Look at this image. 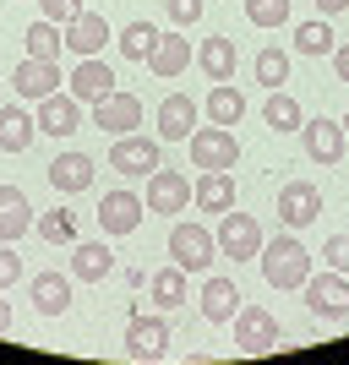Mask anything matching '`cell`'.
I'll list each match as a JSON object with an SVG mask.
<instances>
[{"label":"cell","instance_id":"31","mask_svg":"<svg viewBox=\"0 0 349 365\" xmlns=\"http://www.w3.org/2000/svg\"><path fill=\"white\" fill-rule=\"evenodd\" d=\"M148 294L164 305V311H175V305L186 300V267H158V273L148 278Z\"/></svg>","mask_w":349,"mask_h":365},{"label":"cell","instance_id":"22","mask_svg":"<svg viewBox=\"0 0 349 365\" xmlns=\"http://www.w3.org/2000/svg\"><path fill=\"white\" fill-rule=\"evenodd\" d=\"M49 185L66 191V197L88 191V185H93V158H88V153H61V158L49 164Z\"/></svg>","mask_w":349,"mask_h":365},{"label":"cell","instance_id":"28","mask_svg":"<svg viewBox=\"0 0 349 365\" xmlns=\"http://www.w3.org/2000/svg\"><path fill=\"white\" fill-rule=\"evenodd\" d=\"M202 109H208L213 125H235L246 115V93L229 88V82H213V93H208V104H202Z\"/></svg>","mask_w":349,"mask_h":365},{"label":"cell","instance_id":"9","mask_svg":"<svg viewBox=\"0 0 349 365\" xmlns=\"http://www.w3.org/2000/svg\"><path fill=\"white\" fill-rule=\"evenodd\" d=\"M142 218H148V202H142L137 191H109V197H98V224H104V235H131Z\"/></svg>","mask_w":349,"mask_h":365},{"label":"cell","instance_id":"3","mask_svg":"<svg viewBox=\"0 0 349 365\" xmlns=\"http://www.w3.org/2000/svg\"><path fill=\"white\" fill-rule=\"evenodd\" d=\"M213 251H218V240H213L208 224H175L169 229V257H175V267H186V273H208Z\"/></svg>","mask_w":349,"mask_h":365},{"label":"cell","instance_id":"25","mask_svg":"<svg viewBox=\"0 0 349 365\" xmlns=\"http://www.w3.org/2000/svg\"><path fill=\"white\" fill-rule=\"evenodd\" d=\"M235 311H241L235 278H208V284H202V317L218 327V322H235Z\"/></svg>","mask_w":349,"mask_h":365},{"label":"cell","instance_id":"29","mask_svg":"<svg viewBox=\"0 0 349 365\" xmlns=\"http://www.w3.org/2000/svg\"><path fill=\"white\" fill-rule=\"evenodd\" d=\"M262 125H273V131H300L305 125V115H300V104H295V98H289L284 88H273L268 93V104H262Z\"/></svg>","mask_w":349,"mask_h":365},{"label":"cell","instance_id":"32","mask_svg":"<svg viewBox=\"0 0 349 365\" xmlns=\"http://www.w3.org/2000/svg\"><path fill=\"white\" fill-rule=\"evenodd\" d=\"M66 49V33L49 22V16H39V22H28V55H39V61H55Z\"/></svg>","mask_w":349,"mask_h":365},{"label":"cell","instance_id":"12","mask_svg":"<svg viewBox=\"0 0 349 365\" xmlns=\"http://www.w3.org/2000/svg\"><path fill=\"white\" fill-rule=\"evenodd\" d=\"M169 349V322L164 317H131L126 322V354L131 360H158Z\"/></svg>","mask_w":349,"mask_h":365},{"label":"cell","instance_id":"15","mask_svg":"<svg viewBox=\"0 0 349 365\" xmlns=\"http://www.w3.org/2000/svg\"><path fill=\"white\" fill-rule=\"evenodd\" d=\"M115 273V251L104 240H76L71 245V278L76 284H104Z\"/></svg>","mask_w":349,"mask_h":365},{"label":"cell","instance_id":"6","mask_svg":"<svg viewBox=\"0 0 349 365\" xmlns=\"http://www.w3.org/2000/svg\"><path fill=\"white\" fill-rule=\"evenodd\" d=\"M218 251L224 257H235V262H257V251H262V224L251 213H235L229 207L224 218H218Z\"/></svg>","mask_w":349,"mask_h":365},{"label":"cell","instance_id":"41","mask_svg":"<svg viewBox=\"0 0 349 365\" xmlns=\"http://www.w3.org/2000/svg\"><path fill=\"white\" fill-rule=\"evenodd\" d=\"M333 71L338 82H349V44H333Z\"/></svg>","mask_w":349,"mask_h":365},{"label":"cell","instance_id":"19","mask_svg":"<svg viewBox=\"0 0 349 365\" xmlns=\"http://www.w3.org/2000/svg\"><path fill=\"white\" fill-rule=\"evenodd\" d=\"M76 125H82V104H76L71 93H49V98H39V131H49V137H71Z\"/></svg>","mask_w":349,"mask_h":365},{"label":"cell","instance_id":"44","mask_svg":"<svg viewBox=\"0 0 349 365\" xmlns=\"http://www.w3.org/2000/svg\"><path fill=\"white\" fill-rule=\"evenodd\" d=\"M338 125H344V137H349V120H338Z\"/></svg>","mask_w":349,"mask_h":365},{"label":"cell","instance_id":"33","mask_svg":"<svg viewBox=\"0 0 349 365\" xmlns=\"http://www.w3.org/2000/svg\"><path fill=\"white\" fill-rule=\"evenodd\" d=\"M33 229L49 245H76V213H66V207H49L44 218H33Z\"/></svg>","mask_w":349,"mask_h":365},{"label":"cell","instance_id":"24","mask_svg":"<svg viewBox=\"0 0 349 365\" xmlns=\"http://www.w3.org/2000/svg\"><path fill=\"white\" fill-rule=\"evenodd\" d=\"M71 305V278L66 273H39L33 278V311L39 317H66Z\"/></svg>","mask_w":349,"mask_h":365},{"label":"cell","instance_id":"20","mask_svg":"<svg viewBox=\"0 0 349 365\" xmlns=\"http://www.w3.org/2000/svg\"><path fill=\"white\" fill-rule=\"evenodd\" d=\"M305 158L311 164H338L344 158V125L338 120H305Z\"/></svg>","mask_w":349,"mask_h":365},{"label":"cell","instance_id":"23","mask_svg":"<svg viewBox=\"0 0 349 365\" xmlns=\"http://www.w3.org/2000/svg\"><path fill=\"white\" fill-rule=\"evenodd\" d=\"M104 44H109V22L98 11H82L76 22H66V49H76V55H98Z\"/></svg>","mask_w":349,"mask_h":365},{"label":"cell","instance_id":"17","mask_svg":"<svg viewBox=\"0 0 349 365\" xmlns=\"http://www.w3.org/2000/svg\"><path fill=\"white\" fill-rule=\"evenodd\" d=\"M148 66H153V76H158V82H175V76H181L186 66H191V38H181L175 28H169V33H158V44H153Z\"/></svg>","mask_w":349,"mask_h":365},{"label":"cell","instance_id":"1","mask_svg":"<svg viewBox=\"0 0 349 365\" xmlns=\"http://www.w3.org/2000/svg\"><path fill=\"white\" fill-rule=\"evenodd\" d=\"M257 262H262V278H268L273 289H300L305 278H311V257H305V245L295 240V235H278V240H262Z\"/></svg>","mask_w":349,"mask_h":365},{"label":"cell","instance_id":"26","mask_svg":"<svg viewBox=\"0 0 349 365\" xmlns=\"http://www.w3.org/2000/svg\"><path fill=\"white\" fill-rule=\"evenodd\" d=\"M33 131H39V120H33L22 104L0 109V153H28L33 148Z\"/></svg>","mask_w":349,"mask_h":365},{"label":"cell","instance_id":"40","mask_svg":"<svg viewBox=\"0 0 349 365\" xmlns=\"http://www.w3.org/2000/svg\"><path fill=\"white\" fill-rule=\"evenodd\" d=\"M16 278H22V257H16L11 245H0V289H11Z\"/></svg>","mask_w":349,"mask_h":365},{"label":"cell","instance_id":"21","mask_svg":"<svg viewBox=\"0 0 349 365\" xmlns=\"http://www.w3.org/2000/svg\"><path fill=\"white\" fill-rule=\"evenodd\" d=\"M28 229H33V207L22 197V185H0V245L22 240Z\"/></svg>","mask_w":349,"mask_h":365},{"label":"cell","instance_id":"14","mask_svg":"<svg viewBox=\"0 0 349 365\" xmlns=\"http://www.w3.org/2000/svg\"><path fill=\"white\" fill-rule=\"evenodd\" d=\"M137 120H142V104L131 98V93H109V98H98L93 104V125L98 131H109V137H126V131H137Z\"/></svg>","mask_w":349,"mask_h":365},{"label":"cell","instance_id":"13","mask_svg":"<svg viewBox=\"0 0 349 365\" xmlns=\"http://www.w3.org/2000/svg\"><path fill=\"white\" fill-rule=\"evenodd\" d=\"M278 218H284L289 229L317 224V218H322V191H317V185H305V180H289L284 191H278Z\"/></svg>","mask_w":349,"mask_h":365},{"label":"cell","instance_id":"5","mask_svg":"<svg viewBox=\"0 0 349 365\" xmlns=\"http://www.w3.org/2000/svg\"><path fill=\"white\" fill-rule=\"evenodd\" d=\"M235 344H241V354L278 349V317L262 311V305H241V311H235Z\"/></svg>","mask_w":349,"mask_h":365},{"label":"cell","instance_id":"35","mask_svg":"<svg viewBox=\"0 0 349 365\" xmlns=\"http://www.w3.org/2000/svg\"><path fill=\"white\" fill-rule=\"evenodd\" d=\"M257 82L262 88H284L289 82V55L284 49H262L257 55Z\"/></svg>","mask_w":349,"mask_h":365},{"label":"cell","instance_id":"39","mask_svg":"<svg viewBox=\"0 0 349 365\" xmlns=\"http://www.w3.org/2000/svg\"><path fill=\"white\" fill-rule=\"evenodd\" d=\"M44 16L55 22V28H66V22L82 16V0H44Z\"/></svg>","mask_w":349,"mask_h":365},{"label":"cell","instance_id":"4","mask_svg":"<svg viewBox=\"0 0 349 365\" xmlns=\"http://www.w3.org/2000/svg\"><path fill=\"white\" fill-rule=\"evenodd\" d=\"M300 289H305V305H311L322 322H344L349 317V278L344 273H333V267H328V273H311Z\"/></svg>","mask_w":349,"mask_h":365},{"label":"cell","instance_id":"7","mask_svg":"<svg viewBox=\"0 0 349 365\" xmlns=\"http://www.w3.org/2000/svg\"><path fill=\"white\" fill-rule=\"evenodd\" d=\"M148 213H186V207H191V180H186V175H175V169H153L148 175Z\"/></svg>","mask_w":349,"mask_h":365},{"label":"cell","instance_id":"37","mask_svg":"<svg viewBox=\"0 0 349 365\" xmlns=\"http://www.w3.org/2000/svg\"><path fill=\"white\" fill-rule=\"evenodd\" d=\"M322 262H328L333 273H344V278H349V235H333V240L322 245Z\"/></svg>","mask_w":349,"mask_h":365},{"label":"cell","instance_id":"16","mask_svg":"<svg viewBox=\"0 0 349 365\" xmlns=\"http://www.w3.org/2000/svg\"><path fill=\"white\" fill-rule=\"evenodd\" d=\"M191 202L202 213H229L235 207V175L229 169H202L197 185H191Z\"/></svg>","mask_w":349,"mask_h":365},{"label":"cell","instance_id":"36","mask_svg":"<svg viewBox=\"0 0 349 365\" xmlns=\"http://www.w3.org/2000/svg\"><path fill=\"white\" fill-rule=\"evenodd\" d=\"M246 16L257 28H284L289 22V0H246Z\"/></svg>","mask_w":349,"mask_h":365},{"label":"cell","instance_id":"34","mask_svg":"<svg viewBox=\"0 0 349 365\" xmlns=\"http://www.w3.org/2000/svg\"><path fill=\"white\" fill-rule=\"evenodd\" d=\"M295 49L300 55H333V28L328 22H300L295 28Z\"/></svg>","mask_w":349,"mask_h":365},{"label":"cell","instance_id":"27","mask_svg":"<svg viewBox=\"0 0 349 365\" xmlns=\"http://www.w3.org/2000/svg\"><path fill=\"white\" fill-rule=\"evenodd\" d=\"M197 61H202V71H208V82H229L235 76V38H202V49H197Z\"/></svg>","mask_w":349,"mask_h":365},{"label":"cell","instance_id":"2","mask_svg":"<svg viewBox=\"0 0 349 365\" xmlns=\"http://www.w3.org/2000/svg\"><path fill=\"white\" fill-rule=\"evenodd\" d=\"M186 142H191V164H197V175H202V169H235V164H241V142H235L229 125H197Z\"/></svg>","mask_w":349,"mask_h":365},{"label":"cell","instance_id":"42","mask_svg":"<svg viewBox=\"0 0 349 365\" xmlns=\"http://www.w3.org/2000/svg\"><path fill=\"white\" fill-rule=\"evenodd\" d=\"M11 333V305H6V289H0V338Z\"/></svg>","mask_w":349,"mask_h":365},{"label":"cell","instance_id":"18","mask_svg":"<svg viewBox=\"0 0 349 365\" xmlns=\"http://www.w3.org/2000/svg\"><path fill=\"white\" fill-rule=\"evenodd\" d=\"M191 131H197V98L169 93L164 104H158V137H164V142H186Z\"/></svg>","mask_w":349,"mask_h":365},{"label":"cell","instance_id":"11","mask_svg":"<svg viewBox=\"0 0 349 365\" xmlns=\"http://www.w3.org/2000/svg\"><path fill=\"white\" fill-rule=\"evenodd\" d=\"M61 82H66L61 66H55V61H39V55H28V61L11 71V88L22 93V98H33V104L49 98V93H61Z\"/></svg>","mask_w":349,"mask_h":365},{"label":"cell","instance_id":"10","mask_svg":"<svg viewBox=\"0 0 349 365\" xmlns=\"http://www.w3.org/2000/svg\"><path fill=\"white\" fill-rule=\"evenodd\" d=\"M109 169H121V175H153V169H158V142L137 137V131L115 137V148H109Z\"/></svg>","mask_w":349,"mask_h":365},{"label":"cell","instance_id":"30","mask_svg":"<svg viewBox=\"0 0 349 365\" xmlns=\"http://www.w3.org/2000/svg\"><path fill=\"white\" fill-rule=\"evenodd\" d=\"M115 44H121V55H126V61H131V66H148L153 44H158V28H153V22H126Z\"/></svg>","mask_w":349,"mask_h":365},{"label":"cell","instance_id":"8","mask_svg":"<svg viewBox=\"0 0 349 365\" xmlns=\"http://www.w3.org/2000/svg\"><path fill=\"white\" fill-rule=\"evenodd\" d=\"M66 82H71V98L76 104H98V98H109V93H115V71H109L104 61H98V55H82V61H76V71L66 76Z\"/></svg>","mask_w":349,"mask_h":365},{"label":"cell","instance_id":"38","mask_svg":"<svg viewBox=\"0 0 349 365\" xmlns=\"http://www.w3.org/2000/svg\"><path fill=\"white\" fill-rule=\"evenodd\" d=\"M164 6H169V22H175V28L202 22V0H164Z\"/></svg>","mask_w":349,"mask_h":365},{"label":"cell","instance_id":"43","mask_svg":"<svg viewBox=\"0 0 349 365\" xmlns=\"http://www.w3.org/2000/svg\"><path fill=\"white\" fill-rule=\"evenodd\" d=\"M317 6H322L328 16H333V11H349V0H317Z\"/></svg>","mask_w":349,"mask_h":365}]
</instances>
